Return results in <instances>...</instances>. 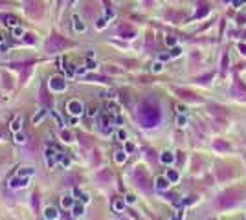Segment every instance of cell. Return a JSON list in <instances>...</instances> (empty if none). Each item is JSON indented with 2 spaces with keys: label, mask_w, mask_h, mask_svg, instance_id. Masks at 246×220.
I'll list each match as a JSON object with an SVG mask.
<instances>
[{
  "label": "cell",
  "mask_w": 246,
  "mask_h": 220,
  "mask_svg": "<svg viewBox=\"0 0 246 220\" xmlns=\"http://www.w3.org/2000/svg\"><path fill=\"white\" fill-rule=\"evenodd\" d=\"M138 119H140V123L144 127H154L160 121V112H158L156 106L145 103V105H142V108L138 110Z\"/></svg>",
  "instance_id": "obj_1"
},
{
  "label": "cell",
  "mask_w": 246,
  "mask_h": 220,
  "mask_svg": "<svg viewBox=\"0 0 246 220\" xmlns=\"http://www.w3.org/2000/svg\"><path fill=\"white\" fill-rule=\"evenodd\" d=\"M66 46H70V42L66 39H62L59 35H52L48 42H46V52H50V53H55V52H61L64 50Z\"/></svg>",
  "instance_id": "obj_2"
},
{
  "label": "cell",
  "mask_w": 246,
  "mask_h": 220,
  "mask_svg": "<svg viewBox=\"0 0 246 220\" xmlns=\"http://www.w3.org/2000/svg\"><path fill=\"white\" fill-rule=\"evenodd\" d=\"M24 7H26V13L31 19H41V15H42V2L41 0H26Z\"/></svg>",
  "instance_id": "obj_3"
},
{
  "label": "cell",
  "mask_w": 246,
  "mask_h": 220,
  "mask_svg": "<svg viewBox=\"0 0 246 220\" xmlns=\"http://www.w3.org/2000/svg\"><path fill=\"white\" fill-rule=\"evenodd\" d=\"M50 88L53 90V92H64V88H66V83H64V79L62 77H52L50 79Z\"/></svg>",
  "instance_id": "obj_4"
},
{
  "label": "cell",
  "mask_w": 246,
  "mask_h": 220,
  "mask_svg": "<svg viewBox=\"0 0 246 220\" xmlns=\"http://www.w3.org/2000/svg\"><path fill=\"white\" fill-rule=\"evenodd\" d=\"M68 112H70V114H74V116L81 114V112H83V105H81V103H79L77 99L68 101Z\"/></svg>",
  "instance_id": "obj_5"
},
{
  "label": "cell",
  "mask_w": 246,
  "mask_h": 220,
  "mask_svg": "<svg viewBox=\"0 0 246 220\" xmlns=\"http://www.w3.org/2000/svg\"><path fill=\"white\" fill-rule=\"evenodd\" d=\"M28 182H30V178H22V176H17V178H13V180H9V187H11V189H19V187H26V185H28Z\"/></svg>",
  "instance_id": "obj_6"
},
{
  "label": "cell",
  "mask_w": 246,
  "mask_h": 220,
  "mask_svg": "<svg viewBox=\"0 0 246 220\" xmlns=\"http://www.w3.org/2000/svg\"><path fill=\"white\" fill-rule=\"evenodd\" d=\"M169 183H171V182L167 180V176H156V180H154L156 189H160V191H165V189L169 187Z\"/></svg>",
  "instance_id": "obj_7"
},
{
  "label": "cell",
  "mask_w": 246,
  "mask_h": 220,
  "mask_svg": "<svg viewBox=\"0 0 246 220\" xmlns=\"http://www.w3.org/2000/svg\"><path fill=\"white\" fill-rule=\"evenodd\" d=\"M118 33H120V35H123L125 39H130V37H134V29H132L130 26H127V24H121V26H120Z\"/></svg>",
  "instance_id": "obj_8"
},
{
  "label": "cell",
  "mask_w": 246,
  "mask_h": 220,
  "mask_svg": "<svg viewBox=\"0 0 246 220\" xmlns=\"http://www.w3.org/2000/svg\"><path fill=\"white\" fill-rule=\"evenodd\" d=\"M0 19L4 20V24H7L9 28H17V26H19V19H17L15 15H2Z\"/></svg>",
  "instance_id": "obj_9"
},
{
  "label": "cell",
  "mask_w": 246,
  "mask_h": 220,
  "mask_svg": "<svg viewBox=\"0 0 246 220\" xmlns=\"http://www.w3.org/2000/svg\"><path fill=\"white\" fill-rule=\"evenodd\" d=\"M160 161H162L164 165H171V163L175 161V154L169 152V150H164V152L160 154Z\"/></svg>",
  "instance_id": "obj_10"
},
{
  "label": "cell",
  "mask_w": 246,
  "mask_h": 220,
  "mask_svg": "<svg viewBox=\"0 0 246 220\" xmlns=\"http://www.w3.org/2000/svg\"><path fill=\"white\" fill-rule=\"evenodd\" d=\"M41 101L44 106H52V97L48 96V92H46V84H42V90H41Z\"/></svg>",
  "instance_id": "obj_11"
},
{
  "label": "cell",
  "mask_w": 246,
  "mask_h": 220,
  "mask_svg": "<svg viewBox=\"0 0 246 220\" xmlns=\"http://www.w3.org/2000/svg\"><path fill=\"white\" fill-rule=\"evenodd\" d=\"M44 217H46V220H57L59 215H57V209L50 205V207H46V209H44Z\"/></svg>",
  "instance_id": "obj_12"
},
{
  "label": "cell",
  "mask_w": 246,
  "mask_h": 220,
  "mask_svg": "<svg viewBox=\"0 0 246 220\" xmlns=\"http://www.w3.org/2000/svg\"><path fill=\"white\" fill-rule=\"evenodd\" d=\"M33 174H35V169H33V167H24V169L19 171V176H22V178H30V176H33Z\"/></svg>",
  "instance_id": "obj_13"
},
{
  "label": "cell",
  "mask_w": 246,
  "mask_h": 220,
  "mask_svg": "<svg viewBox=\"0 0 246 220\" xmlns=\"http://www.w3.org/2000/svg\"><path fill=\"white\" fill-rule=\"evenodd\" d=\"M165 176H167V180L171 182V183H176V182H178V178H180V176H178V173H176L175 169H169V171L165 173Z\"/></svg>",
  "instance_id": "obj_14"
},
{
  "label": "cell",
  "mask_w": 246,
  "mask_h": 220,
  "mask_svg": "<svg viewBox=\"0 0 246 220\" xmlns=\"http://www.w3.org/2000/svg\"><path fill=\"white\" fill-rule=\"evenodd\" d=\"M74 29H75V31H84V29H86V26L79 20V17H74Z\"/></svg>",
  "instance_id": "obj_15"
},
{
  "label": "cell",
  "mask_w": 246,
  "mask_h": 220,
  "mask_svg": "<svg viewBox=\"0 0 246 220\" xmlns=\"http://www.w3.org/2000/svg\"><path fill=\"white\" fill-rule=\"evenodd\" d=\"M74 196H79L83 200V204H88V202H90V196H88L86 193H81L79 189H74Z\"/></svg>",
  "instance_id": "obj_16"
},
{
  "label": "cell",
  "mask_w": 246,
  "mask_h": 220,
  "mask_svg": "<svg viewBox=\"0 0 246 220\" xmlns=\"http://www.w3.org/2000/svg\"><path fill=\"white\" fill-rule=\"evenodd\" d=\"M20 125H22V118H15L11 121V130L13 132H20Z\"/></svg>",
  "instance_id": "obj_17"
},
{
  "label": "cell",
  "mask_w": 246,
  "mask_h": 220,
  "mask_svg": "<svg viewBox=\"0 0 246 220\" xmlns=\"http://www.w3.org/2000/svg\"><path fill=\"white\" fill-rule=\"evenodd\" d=\"M72 213H74V217H81L83 213H84V207H83L81 204H74V207H72Z\"/></svg>",
  "instance_id": "obj_18"
},
{
  "label": "cell",
  "mask_w": 246,
  "mask_h": 220,
  "mask_svg": "<svg viewBox=\"0 0 246 220\" xmlns=\"http://www.w3.org/2000/svg\"><path fill=\"white\" fill-rule=\"evenodd\" d=\"M176 127H178V128H185V127H187V118H185L184 114H180V116L176 118Z\"/></svg>",
  "instance_id": "obj_19"
},
{
  "label": "cell",
  "mask_w": 246,
  "mask_h": 220,
  "mask_svg": "<svg viewBox=\"0 0 246 220\" xmlns=\"http://www.w3.org/2000/svg\"><path fill=\"white\" fill-rule=\"evenodd\" d=\"M61 207H62V209H68V207H74V200H72V198H68V196H64V198H61Z\"/></svg>",
  "instance_id": "obj_20"
},
{
  "label": "cell",
  "mask_w": 246,
  "mask_h": 220,
  "mask_svg": "<svg viewBox=\"0 0 246 220\" xmlns=\"http://www.w3.org/2000/svg\"><path fill=\"white\" fill-rule=\"evenodd\" d=\"M125 160H127V152L125 150H118L116 152V163H123Z\"/></svg>",
  "instance_id": "obj_21"
},
{
  "label": "cell",
  "mask_w": 246,
  "mask_h": 220,
  "mask_svg": "<svg viewBox=\"0 0 246 220\" xmlns=\"http://www.w3.org/2000/svg\"><path fill=\"white\" fill-rule=\"evenodd\" d=\"M123 207H125V202H123V200H116L114 204H112V209H114V211H118V213L123 211Z\"/></svg>",
  "instance_id": "obj_22"
},
{
  "label": "cell",
  "mask_w": 246,
  "mask_h": 220,
  "mask_svg": "<svg viewBox=\"0 0 246 220\" xmlns=\"http://www.w3.org/2000/svg\"><path fill=\"white\" fill-rule=\"evenodd\" d=\"M116 140L125 143V141H127V132H125V130H118V132H116Z\"/></svg>",
  "instance_id": "obj_23"
},
{
  "label": "cell",
  "mask_w": 246,
  "mask_h": 220,
  "mask_svg": "<svg viewBox=\"0 0 246 220\" xmlns=\"http://www.w3.org/2000/svg\"><path fill=\"white\" fill-rule=\"evenodd\" d=\"M15 141L17 143H26V134L24 132H15Z\"/></svg>",
  "instance_id": "obj_24"
},
{
  "label": "cell",
  "mask_w": 246,
  "mask_h": 220,
  "mask_svg": "<svg viewBox=\"0 0 246 220\" xmlns=\"http://www.w3.org/2000/svg\"><path fill=\"white\" fill-rule=\"evenodd\" d=\"M107 110H110V112H118V110H120V106H118L114 101H108V103H107Z\"/></svg>",
  "instance_id": "obj_25"
},
{
  "label": "cell",
  "mask_w": 246,
  "mask_h": 220,
  "mask_svg": "<svg viewBox=\"0 0 246 220\" xmlns=\"http://www.w3.org/2000/svg\"><path fill=\"white\" fill-rule=\"evenodd\" d=\"M13 35H15L17 39H20V37H24V29L19 28V26H17V28H13Z\"/></svg>",
  "instance_id": "obj_26"
},
{
  "label": "cell",
  "mask_w": 246,
  "mask_h": 220,
  "mask_svg": "<svg viewBox=\"0 0 246 220\" xmlns=\"http://www.w3.org/2000/svg\"><path fill=\"white\" fill-rule=\"evenodd\" d=\"M182 53V48L180 46H173V50H171V57H178Z\"/></svg>",
  "instance_id": "obj_27"
},
{
  "label": "cell",
  "mask_w": 246,
  "mask_h": 220,
  "mask_svg": "<svg viewBox=\"0 0 246 220\" xmlns=\"http://www.w3.org/2000/svg\"><path fill=\"white\" fill-rule=\"evenodd\" d=\"M165 44H167V46H176V37H173V35L165 37Z\"/></svg>",
  "instance_id": "obj_28"
},
{
  "label": "cell",
  "mask_w": 246,
  "mask_h": 220,
  "mask_svg": "<svg viewBox=\"0 0 246 220\" xmlns=\"http://www.w3.org/2000/svg\"><path fill=\"white\" fill-rule=\"evenodd\" d=\"M98 180H110V173L108 171H103L98 174Z\"/></svg>",
  "instance_id": "obj_29"
},
{
  "label": "cell",
  "mask_w": 246,
  "mask_h": 220,
  "mask_svg": "<svg viewBox=\"0 0 246 220\" xmlns=\"http://www.w3.org/2000/svg\"><path fill=\"white\" fill-rule=\"evenodd\" d=\"M31 198H33V200H31V205H33V209H35V213H37V211H39V196L33 195Z\"/></svg>",
  "instance_id": "obj_30"
},
{
  "label": "cell",
  "mask_w": 246,
  "mask_h": 220,
  "mask_svg": "<svg viewBox=\"0 0 246 220\" xmlns=\"http://www.w3.org/2000/svg\"><path fill=\"white\" fill-rule=\"evenodd\" d=\"M61 136H62V140L66 141V143L74 141V140H72V134H70V132H64V130H62V132H61Z\"/></svg>",
  "instance_id": "obj_31"
},
{
  "label": "cell",
  "mask_w": 246,
  "mask_h": 220,
  "mask_svg": "<svg viewBox=\"0 0 246 220\" xmlns=\"http://www.w3.org/2000/svg\"><path fill=\"white\" fill-rule=\"evenodd\" d=\"M132 150H134V145H132V143H129V141H125V152H127V154H130Z\"/></svg>",
  "instance_id": "obj_32"
},
{
  "label": "cell",
  "mask_w": 246,
  "mask_h": 220,
  "mask_svg": "<svg viewBox=\"0 0 246 220\" xmlns=\"http://www.w3.org/2000/svg\"><path fill=\"white\" fill-rule=\"evenodd\" d=\"M42 118H44V112H39V114H37V116H33V125H37V123H39V121L42 119Z\"/></svg>",
  "instance_id": "obj_33"
},
{
  "label": "cell",
  "mask_w": 246,
  "mask_h": 220,
  "mask_svg": "<svg viewBox=\"0 0 246 220\" xmlns=\"http://www.w3.org/2000/svg\"><path fill=\"white\" fill-rule=\"evenodd\" d=\"M176 112H178V114H184V116H185V112H187V108H185L184 105H180V103H178V105H176Z\"/></svg>",
  "instance_id": "obj_34"
},
{
  "label": "cell",
  "mask_w": 246,
  "mask_h": 220,
  "mask_svg": "<svg viewBox=\"0 0 246 220\" xmlns=\"http://www.w3.org/2000/svg\"><path fill=\"white\" fill-rule=\"evenodd\" d=\"M86 110H88V112H86V114H88V116H90V118H94V116H96V114H98V110H96V106H88V108H86Z\"/></svg>",
  "instance_id": "obj_35"
},
{
  "label": "cell",
  "mask_w": 246,
  "mask_h": 220,
  "mask_svg": "<svg viewBox=\"0 0 246 220\" xmlns=\"http://www.w3.org/2000/svg\"><path fill=\"white\" fill-rule=\"evenodd\" d=\"M125 202H127V204H136V196H134V195H127V196H125Z\"/></svg>",
  "instance_id": "obj_36"
},
{
  "label": "cell",
  "mask_w": 246,
  "mask_h": 220,
  "mask_svg": "<svg viewBox=\"0 0 246 220\" xmlns=\"http://www.w3.org/2000/svg\"><path fill=\"white\" fill-rule=\"evenodd\" d=\"M206 13H207V7H202V9L197 11V17H202V15H206Z\"/></svg>",
  "instance_id": "obj_37"
},
{
  "label": "cell",
  "mask_w": 246,
  "mask_h": 220,
  "mask_svg": "<svg viewBox=\"0 0 246 220\" xmlns=\"http://www.w3.org/2000/svg\"><path fill=\"white\" fill-rule=\"evenodd\" d=\"M24 37H26V42H30V44H31V42H35V39H33L35 35H30V33H28V35H24Z\"/></svg>",
  "instance_id": "obj_38"
},
{
  "label": "cell",
  "mask_w": 246,
  "mask_h": 220,
  "mask_svg": "<svg viewBox=\"0 0 246 220\" xmlns=\"http://www.w3.org/2000/svg\"><path fill=\"white\" fill-rule=\"evenodd\" d=\"M153 70H154V72H162V62H156Z\"/></svg>",
  "instance_id": "obj_39"
},
{
  "label": "cell",
  "mask_w": 246,
  "mask_h": 220,
  "mask_svg": "<svg viewBox=\"0 0 246 220\" xmlns=\"http://www.w3.org/2000/svg\"><path fill=\"white\" fill-rule=\"evenodd\" d=\"M239 52H241L243 55H246V44H239Z\"/></svg>",
  "instance_id": "obj_40"
},
{
  "label": "cell",
  "mask_w": 246,
  "mask_h": 220,
  "mask_svg": "<svg viewBox=\"0 0 246 220\" xmlns=\"http://www.w3.org/2000/svg\"><path fill=\"white\" fill-rule=\"evenodd\" d=\"M86 64H88V66H86V68H96V62H94V61H86Z\"/></svg>",
  "instance_id": "obj_41"
},
{
  "label": "cell",
  "mask_w": 246,
  "mask_h": 220,
  "mask_svg": "<svg viewBox=\"0 0 246 220\" xmlns=\"http://www.w3.org/2000/svg\"><path fill=\"white\" fill-rule=\"evenodd\" d=\"M98 28H99V29H103V28H105V20H103V19L98 20Z\"/></svg>",
  "instance_id": "obj_42"
},
{
  "label": "cell",
  "mask_w": 246,
  "mask_h": 220,
  "mask_svg": "<svg viewBox=\"0 0 246 220\" xmlns=\"http://www.w3.org/2000/svg\"><path fill=\"white\" fill-rule=\"evenodd\" d=\"M7 50V44H0V52H6Z\"/></svg>",
  "instance_id": "obj_43"
},
{
  "label": "cell",
  "mask_w": 246,
  "mask_h": 220,
  "mask_svg": "<svg viewBox=\"0 0 246 220\" xmlns=\"http://www.w3.org/2000/svg\"><path fill=\"white\" fill-rule=\"evenodd\" d=\"M7 4H9V0H0V7L2 6H7Z\"/></svg>",
  "instance_id": "obj_44"
},
{
  "label": "cell",
  "mask_w": 246,
  "mask_h": 220,
  "mask_svg": "<svg viewBox=\"0 0 246 220\" xmlns=\"http://www.w3.org/2000/svg\"><path fill=\"white\" fill-rule=\"evenodd\" d=\"M0 44H4V35L0 33Z\"/></svg>",
  "instance_id": "obj_45"
},
{
  "label": "cell",
  "mask_w": 246,
  "mask_h": 220,
  "mask_svg": "<svg viewBox=\"0 0 246 220\" xmlns=\"http://www.w3.org/2000/svg\"><path fill=\"white\" fill-rule=\"evenodd\" d=\"M224 2H231V0H224Z\"/></svg>",
  "instance_id": "obj_46"
},
{
  "label": "cell",
  "mask_w": 246,
  "mask_h": 220,
  "mask_svg": "<svg viewBox=\"0 0 246 220\" xmlns=\"http://www.w3.org/2000/svg\"><path fill=\"white\" fill-rule=\"evenodd\" d=\"M61 2H62V0H59V4H61Z\"/></svg>",
  "instance_id": "obj_47"
}]
</instances>
